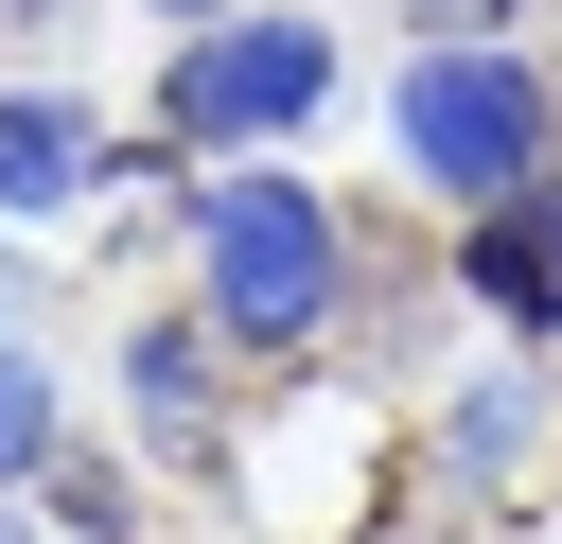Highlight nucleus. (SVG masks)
I'll use <instances>...</instances> for the list:
<instances>
[{"label": "nucleus", "mask_w": 562, "mask_h": 544, "mask_svg": "<svg viewBox=\"0 0 562 544\" xmlns=\"http://www.w3.org/2000/svg\"><path fill=\"white\" fill-rule=\"evenodd\" d=\"M193 263H211V316H228L246 351H299V333L334 316L351 228H334V193H299V175H228V193L193 211Z\"/></svg>", "instance_id": "obj_1"}, {"label": "nucleus", "mask_w": 562, "mask_h": 544, "mask_svg": "<svg viewBox=\"0 0 562 544\" xmlns=\"http://www.w3.org/2000/svg\"><path fill=\"white\" fill-rule=\"evenodd\" d=\"M386 140H404L439 193H527V175H544V70L492 53V35H439V53L386 88Z\"/></svg>", "instance_id": "obj_2"}, {"label": "nucleus", "mask_w": 562, "mask_h": 544, "mask_svg": "<svg viewBox=\"0 0 562 544\" xmlns=\"http://www.w3.org/2000/svg\"><path fill=\"white\" fill-rule=\"evenodd\" d=\"M316 88H334V35L316 18H193L158 123L176 140H281V123H316Z\"/></svg>", "instance_id": "obj_3"}, {"label": "nucleus", "mask_w": 562, "mask_h": 544, "mask_svg": "<svg viewBox=\"0 0 562 544\" xmlns=\"http://www.w3.org/2000/svg\"><path fill=\"white\" fill-rule=\"evenodd\" d=\"M457 281L509 316V333H562V175H527V193H492V228L457 246Z\"/></svg>", "instance_id": "obj_4"}, {"label": "nucleus", "mask_w": 562, "mask_h": 544, "mask_svg": "<svg viewBox=\"0 0 562 544\" xmlns=\"http://www.w3.org/2000/svg\"><path fill=\"white\" fill-rule=\"evenodd\" d=\"M105 175V123L70 105V88H0V211H53V193H88Z\"/></svg>", "instance_id": "obj_5"}, {"label": "nucleus", "mask_w": 562, "mask_h": 544, "mask_svg": "<svg viewBox=\"0 0 562 544\" xmlns=\"http://www.w3.org/2000/svg\"><path fill=\"white\" fill-rule=\"evenodd\" d=\"M211 333H228V316H140V333H123V386H140L158 439H211Z\"/></svg>", "instance_id": "obj_6"}, {"label": "nucleus", "mask_w": 562, "mask_h": 544, "mask_svg": "<svg viewBox=\"0 0 562 544\" xmlns=\"http://www.w3.org/2000/svg\"><path fill=\"white\" fill-rule=\"evenodd\" d=\"M527 421H544V404H527V369H492V386L457 404V474H527Z\"/></svg>", "instance_id": "obj_7"}, {"label": "nucleus", "mask_w": 562, "mask_h": 544, "mask_svg": "<svg viewBox=\"0 0 562 544\" xmlns=\"http://www.w3.org/2000/svg\"><path fill=\"white\" fill-rule=\"evenodd\" d=\"M53 526H70V544H123V526H140L123 456H53Z\"/></svg>", "instance_id": "obj_8"}, {"label": "nucleus", "mask_w": 562, "mask_h": 544, "mask_svg": "<svg viewBox=\"0 0 562 544\" xmlns=\"http://www.w3.org/2000/svg\"><path fill=\"white\" fill-rule=\"evenodd\" d=\"M0 474H53V386H35L18 333H0Z\"/></svg>", "instance_id": "obj_9"}, {"label": "nucleus", "mask_w": 562, "mask_h": 544, "mask_svg": "<svg viewBox=\"0 0 562 544\" xmlns=\"http://www.w3.org/2000/svg\"><path fill=\"white\" fill-rule=\"evenodd\" d=\"M404 18H422V35H492L509 0H404Z\"/></svg>", "instance_id": "obj_10"}, {"label": "nucleus", "mask_w": 562, "mask_h": 544, "mask_svg": "<svg viewBox=\"0 0 562 544\" xmlns=\"http://www.w3.org/2000/svg\"><path fill=\"white\" fill-rule=\"evenodd\" d=\"M18 298H35V263H0V333H18Z\"/></svg>", "instance_id": "obj_11"}, {"label": "nucleus", "mask_w": 562, "mask_h": 544, "mask_svg": "<svg viewBox=\"0 0 562 544\" xmlns=\"http://www.w3.org/2000/svg\"><path fill=\"white\" fill-rule=\"evenodd\" d=\"M158 18H228V0H158Z\"/></svg>", "instance_id": "obj_12"}, {"label": "nucleus", "mask_w": 562, "mask_h": 544, "mask_svg": "<svg viewBox=\"0 0 562 544\" xmlns=\"http://www.w3.org/2000/svg\"><path fill=\"white\" fill-rule=\"evenodd\" d=\"M0 18H53V0H0Z\"/></svg>", "instance_id": "obj_13"}, {"label": "nucleus", "mask_w": 562, "mask_h": 544, "mask_svg": "<svg viewBox=\"0 0 562 544\" xmlns=\"http://www.w3.org/2000/svg\"><path fill=\"white\" fill-rule=\"evenodd\" d=\"M0 544H18V509H0Z\"/></svg>", "instance_id": "obj_14"}]
</instances>
